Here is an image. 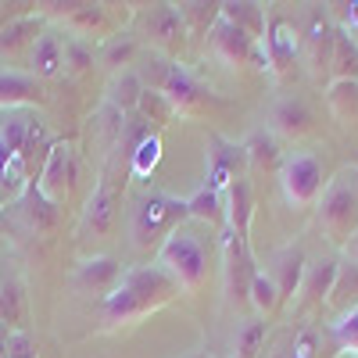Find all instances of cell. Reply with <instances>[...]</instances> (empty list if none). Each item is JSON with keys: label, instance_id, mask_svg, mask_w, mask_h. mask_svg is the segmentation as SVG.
Segmentation results:
<instances>
[{"label": "cell", "instance_id": "1", "mask_svg": "<svg viewBox=\"0 0 358 358\" xmlns=\"http://www.w3.org/2000/svg\"><path fill=\"white\" fill-rule=\"evenodd\" d=\"M179 290H183V287H179L158 262H155V265L126 268L122 280L115 283V290L104 297V322H108V326L136 322V319H143V315L158 312L162 305H169Z\"/></svg>", "mask_w": 358, "mask_h": 358}, {"label": "cell", "instance_id": "2", "mask_svg": "<svg viewBox=\"0 0 358 358\" xmlns=\"http://www.w3.org/2000/svg\"><path fill=\"white\" fill-rule=\"evenodd\" d=\"M319 226L334 244H351L358 236V169H344L322 190Z\"/></svg>", "mask_w": 358, "mask_h": 358}, {"label": "cell", "instance_id": "3", "mask_svg": "<svg viewBox=\"0 0 358 358\" xmlns=\"http://www.w3.org/2000/svg\"><path fill=\"white\" fill-rule=\"evenodd\" d=\"M158 265L183 287V290H197L208 276V248L197 233L179 226L176 233L165 236V244L158 248Z\"/></svg>", "mask_w": 358, "mask_h": 358}, {"label": "cell", "instance_id": "4", "mask_svg": "<svg viewBox=\"0 0 358 358\" xmlns=\"http://www.w3.org/2000/svg\"><path fill=\"white\" fill-rule=\"evenodd\" d=\"M190 219L187 215V201H179L172 194H151L136 204L133 212V244L147 251L151 244H165V236L179 229V222Z\"/></svg>", "mask_w": 358, "mask_h": 358}, {"label": "cell", "instance_id": "5", "mask_svg": "<svg viewBox=\"0 0 358 358\" xmlns=\"http://www.w3.org/2000/svg\"><path fill=\"white\" fill-rule=\"evenodd\" d=\"M147 79H151V90H158V94L169 97V104L176 111H187V108H197L208 97V90L176 62H165V57H151V69H147Z\"/></svg>", "mask_w": 358, "mask_h": 358}, {"label": "cell", "instance_id": "6", "mask_svg": "<svg viewBox=\"0 0 358 358\" xmlns=\"http://www.w3.org/2000/svg\"><path fill=\"white\" fill-rule=\"evenodd\" d=\"M280 183L290 204L308 208L322 194V158L315 151H294L280 162Z\"/></svg>", "mask_w": 358, "mask_h": 358}, {"label": "cell", "instance_id": "7", "mask_svg": "<svg viewBox=\"0 0 358 358\" xmlns=\"http://www.w3.org/2000/svg\"><path fill=\"white\" fill-rule=\"evenodd\" d=\"M208 40H212V50L222 57L226 65H248V62H255V69H268L265 47L255 36H248L244 29L229 25L226 18H215V25L208 29Z\"/></svg>", "mask_w": 358, "mask_h": 358}, {"label": "cell", "instance_id": "8", "mask_svg": "<svg viewBox=\"0 0 358 358\" xmlns=\"http://www.w3.org/2000/svg\"><path fill=\"white\" fill-rule=\"evenodd\" d=\"M244 165H248V151L241 143H229L222 136H208V183L219 197H226V190L244 176Z\"/></svg>", "mask_w": 358, "mask_h": 358}, {"label": "cell", "instance_id": "9", "mask_svg": "<svg viewBox=\"0 0 358 358\" xmlns=\"http://www.w3.org/2000/svg\"><path fill=\"white\" fill-rule=\"evenodd\" d=\"M72 183H76V155L69 143H54L50 155L40 169V194L50 201V204H65V197L72 194Z\"/></svg>", "mask_w": 358, "mask_h": 358}, {"label": "cell", "instance_id": "10", "mask_svg": "<svg viewBox=\"0 0 358 358\" xmlns=\"http://www.w3.org/2000/svg\"><path fill=\"white\" fill-rule=\"evenodd\" d=\"M143 29H147V36H151V43L162 47V50H176L187 40V22H183L176 4H155L143 18Z\"/></svg>", "mask_w": 358, "mask_h": 358}, {"label": "cell", "instance_id": "11", "mask_svg": "<svg viewBox=\"0 0 358 358\" xmlns=\"http://www.w3.org/2000/svg\"><path fill=\"white\" fill-rule=\"evenodd\" d=\"M43 86L36 76H25V72H0V108L8 111H29L33 104H43Z\"/></svg>", "mask_w": 358, "mask_h": 358}, {"label": "cell", "instance_id": "12", "mask_svg": "<svg viewBox=\"0 0 358 358\" xmlns=\"http://www.w3.org/2000/svg\"><path fill=\"white\" fill-rule=\"evenodd\" d=\"M29 62H33L36 79H54L65 69V36L57 29H43L33 43V50H29Z\"/></svg>", "mask_w": 358, "mask_h": 358}, {"label": "cell", "instance_id": "13", "mask_svg": "<svg viewBox=\"0 0 358 358\" xmlns=\"http://www.w3.org/2000/svg\"><path fill=\"white\" fill-rule=\"evenodd\" d=\"M262 47L268 54V65L276 72H287L294 65V54H297V33L287 18H273L265 25V36H262Z\"/></svg>", "mask_w": 358, "mask_h": 358}, {"label": "cell", "instance_id": "14", "mask_svg": "<svg viewBox=\"0 0 358 358\" xmlns=\"http://www.w3.org/2000/svg\"><path fill=\"white\" fill-rule=\"evenodd\" d=\"M122 273L126 268L118 265L115 258H108V255H97V258H86V262H79V268H76V283L79 287H86V290H97V294H111L115 290V283L122 280Z\"/></svg>", "mask_w": 358, "mask_h": 358}, {"label": "cell", "instance_id": "15", "mask_svg": "<svg viewBox=\"0 0 358 358\" xmlns=\"http://www.w3.org/2000/svg\"><path fill=\"white\" fill-rule=\"evenodd\" d=\"M251 215H255V194H251V183L241 176L236 183L226 190V226L241 236V241H248L251 233Z\"/></svg>", "mask_w": 358, "mask_h": 358}, {"label": "cell", "instance_id": "16", "mask_svg": "<svg viewBox=\"0 0 358 358\" xmlns=\"http://www.w3.org/2000/svg\"><path fill=\"white\" fill-rule=\"evenodd\" d=\"M115 204H118V190L108 183V176H104V183L90 194L86 201V212H83V229H90L94 236H104L115 222Z\"/></svg>", "mask_w": 358, "mask_h": 358}, {"label": "cell", "instance_id": "17", "mask_svg": "<svg viewBox=\"0 0 358 358\" xmlns=\"http://www.w3.org/2000/svg\"><path fill=\"white\" fill-rule=\"evenodd\" d=\"M337 276H341V265L337 262H315V265H305V276H301V305H312V301H322L330 297L334 287H337Z\"/></svg>", "mask_w": 358, "mask_h": 358}, {"label": "cell", "instance_id": "18", "mask_svg": "<svg viewBox=\"0 0 358 358\" xmlns=\"http://www.w3.org/2000/svg\"><path fill=\"white\" fill-rule=\"evenodd\" d=\"M15 208H18V215L25 219V226H29V229H36V233L50 229L54 219H57V204H50V201L40 194L36 183H29V187L22 190V197H18Z\"/></svg>", "mask_w": 358, "mask_h": 358}, {"label": "cell", "instance_id": "19", "mask_svg": "<svg viewBox=\"0 0 358 358\" xmlns=\"http://www.w3.org/2000/svg\"><path fill=\"white\" fill-rule=\"evenodd\" d=\"M273 283H276V290H280V301H287V297H294L297 294V287H301V276H305V255L297 251V248H287V251H280V258H276V265H273Z\"/></svg>", "mask_w": 358, "mask_h": 358}, {"label": "cell", "instance_id": "20", "mask_svg": "<svg viewBox=\"0 0 358 358\" xmlns=\"http://www.w3.org/2000/svg\"><path fill=\"white\" fill-rule=\"evenodd\" d=\"M334 29L326 22L322 11H312L308 18V36H305V47H308V62L312 69H330V54H334Z\"/></svg>", "mask_w": 358, "mask_h": 358}, {"label": "cell", "instance_id": "21", "mask_svg": "<svg viewBox=\"0 0 358 358\" xmlns=\"http://www.w3.org/2000/svg\"><path fill=\"white\" fill-rule=\"evenodd\" d=\"M25 319H29V301H25V287L18 280L0 283V322L11 326V334L25 330Z\"/></svg>", "mask_w": 358, "mask_h": 358}, {"label": "cell", "instance_id": "22", "mask_svg": "<svg viewBox=\"0 0 358 358\" xmlns=\"http://www.w3.org/2000/svg\"><path fill=\"white\" fill-rule=\"evenodd\" d=\"M273 122L283 136H301L312 129V111L305 101H297V97H287L273 108Z\"/></svg>", "mask_w": 358, "mask_h": 358}, {"label": "cell", "instance_id": "23", "mask_svg": "<svg viewBox=\"0 0 358 358\" xmlns=\"http://www.w3.org/2000/svg\"><path fill=\"white\" fill-rule=\"evenodd\" d=\"M40 33H43V18L25 15V18H18V22L0 29V50H4V54H18L22 47L33 50V43H36Z\"/></svg>", "mask_w": 358, "mask_h": 358}, {"label": "cell", "instance_id": "24", "mask_svg": "<svg viewBox=\"0 0 358 358\" xmlns=\"http://www.w3.org/2000/svg\"><path fill=\"white\" fill-rule=\"evenodd\" d=\"M330 69H334L337 79H351V83H358V40L348 33V29H337V36H334Z\"/></svg>", "mask_w": 358, "mask_h": 358}, {"label": "cell", "instance_id": "25", "mask_svg": "<svg viewBox=\"0 0 358 358\" xmlns=\"http://www.w3.org/2000/svg\"><path fill=\"white\" fill-rule=\"evenodd\" d=\"M219 18H226L236 29H244L255 40L265 36V11L258 4H219Z\"/></svg>", "mask_w": 358, "mask_h": 358}, {"label": "cell", "instance_id": "26", "mask_svg": "<svg viewBox=\"0 0 358 358\" xmlns=\"http://www.w3.org/2000/svg\"><path fill=\"white\" fill-rule=\"evenodd\" d=\"M140 94H143L140 76H136V72H122V76H115V83H111V90H108V104L126 118V115L140 104Z\"/></svg>", "mask_w": 358, "mask_h": 358}, {"label": "cell", "instance_id": "27", "mask_svg": "<svg viewBox=\"0 0 358 358\" xmlns=\"http://www.w3.org/2000/svg\"><path fill=\"white\" fill-rule=\"evenodd\" d=\"M187 215L215 226V222H222V215H226V197H219L212 187H201V190H194V194L187 197Z\"/></svg>", "mask_w": 358, "mask_h": 358}, {"label": "cell", "instance_id": "28", "mask_svg": "<svg viewBox=\"0 0 358 358\" xmlns=\"http://www.w3.org/2000/svg\"><path fill=\"white\" fill-rule=\"evenodd\" d=\"M326 101H330V111H334L337 122H351V118L358 115V83H351V79H334Z\"/></svg>", "mask_w": 358, "mask_h": 358}, {"label": "cell", "instance_id": "29", "mask_svg": "<svg viewBox=\"0 0 358 358\" xmlns=\"http://www.w3.org/2000/svg\"><path fill=\"white\" fill-rule=\"evenodd\" d=\"M248 301L255 305L258 315H268L276 305H280V290L273 283V276L262 273V268H255V276H251V287H248Z\"/></svg>", "mask_w": 358, "mask_h": 358}, {"label": "cell", "instance_id": "30", "mask_svg": "<svg viewBox=\"0 0 358 358\" xmlns=\"http://www.w3.org/2000/svg\"><path fill=\"white\" fill-rule=\"evenodd\" d=\"M65 11H54L62 15L72 29H79V33H94V29L104 25V8L101 4H62Z\"/></svg>", "mask_w": 358, "mask_h": 358}, {"label": "cell", "instance_id": "31", "mask_svg": "<svg viewBox=\"0 0 358 358\" xmlns=\"http://www.w3.org/2000/svg\"><path fill=\"white\" fill-rule=\"evenodd\" d=\"M158 158H162V136H158V133L143 136V140L133 147V155H129V169H133V176H151L155 165H158Z\"/></svg>", "mask_w": 358, "mask_h": 358}, {"label": "cell", "instance_id": "32", "mask_svg": "<svg viewBox=\"0 0 358 358\" xmlns=\"http://www.w3.org/2000/svg\"><path fill=\"white\" fill-rule=\"evenodd\" d=\"M136 111H140L143 118H151V122H158V126H169L172 118H176V108L169 104V97H165V94H158V90H151V86H143Z\"/></svg>", "mask_w": 358, "mask_h": 358}, {"label": "cell", "instance_id": "33", "mask_svg": "<svg viewBox=\"0 0 358 358\" xmlns=\"http://www.w3.org/2000/svg\"><path fill=\"white\" fill-rule=\"evenodd\" d=\"M262 341H265V322L262 319H248L241 330H236V355L233 358H255Z\"/></svg>", "mask_w": 358, "mask_h": 358}, {"label": "cell", "instance_id": "34", "mask_svg": "<svg viewBox=\"0 0 358 358\" xmlns=\"http://www.w3.org/2000/svg\"><path fill=\"white\" fill-rule=\"evenodd\" d=\"M90 65H94V50H90V43L83 36H65V69L72 76H79Z\"/></svg>", "mask_w": 358, "mask_h": 358}, {"label": "cell", "instance_id": "35", "mask_svg": "<svg viewBox=\"0 0 358 358\" xmlns=\"http://www.w3.org/2000/svg\"><path fill=\"white\" fill-rule=\"evenodd\" d=\"M244 151H248V162H258V165H276V162H280L276 140L265 136V133H255L251 143H244Z\"/></svg>", "mask_w": 358, "mask_h": 358}, {"label": "cell", "instance_id": "36", "mask_svg": "<svg viewBox=\"0 0 358 358\" xmlns=\"http://www.w3.org/2000/svg\"><path fill=\"white\" fill-rule=\"evenodd\" d=\"M133 50H136V40H133V36H115V40H108V47H104V54H101V62H104L108 69L129 65Z\"/></svg>", "mask_w": 358, "mask_h": 358}, {"label": "cell", "instance_id": "37", "mask_svg": "<svg viewBox=\"0 0 358 358\" xmlns=\"http://www.w3.org/2000/svg\"><path fill=\"white\" fill-rule=\"evenodd\" d=\"M179 15L194 29H208V22L215 25V18H219V4H179Z\"/></svg>", "mask_w": 358, "mask_h": 358}, {"label": "cell", "instance_id": "38", "mask_svg": "<svg viewBox=\"0 0 358 358\" xmlns=\"http://www.w3.org/2000/svg\"><path fill=\"white\" fill-rule=\"evenodd\" d=\"M315 348H319V334L312 330V326H305V330L294 334V344L287 348V358H315Z\"/></svg>", "mask_w": 358, "mask_h": 358}, {"label": "cell", "instance_id": "39", "mask_svg": "<svg viewBox=\"0 0 358 358\" xmlns=\"http://www.w3.org/2000/svg\"><path fill=\"white\" fill-rule=\"evenodd\" d=\"M0 358H36L33 337H29L25 330H22V334H11L4 344H0Z\"/></svg>", "mask_w": 358, "mask_h": 358}, {"label": "cell", "instance_id": "40", "mask_svg": "<svg viewBox=\"0 0 358 358\" xmlns=\"http://www.w3.org/2000/svg\"><path fill=\"white\" fill-rule=\"evenodd\" d=\"M337 341H341L348 351H358V305L337 322Z\"/></svg>", "mask_w": 358, "mask_h": 358}, {"label": "cell", "instance_id": "41", "mask_svg": "<svg viewBox=\"0 0 358 358\" xmlns=\"http://www.w3.org/2000/svg\"><path fill=\"white\" fill-rule=\"evenodd\" d=\"M348 248H351V258H355V268H358V236H355V241H351Z\"/></svg>", "mask_w": 358, "mask_h": 358}, {"label": "cell", "instance_id": "42", "mask_svg": "<svg viewBox=\"0 0 358 358\" xmlns=\"http://www.w3.org/2000/svg\"><path fill=\"white\" fill-rule=\"evenodd\" d=\"M337 358H358V351H348V348H344V351H341Z\"/></svg>", "mask_w": 358, "mask_h": 358}, {"label": "cell", "instance_id": "43", "mask_svg": "<svg viewBox=\"0 0 358 358\" xmlns=\"http://www.w3.org/2000/svg\"><path fill=\"white\" fill-rule=\"evenodd\" d=\"M273 358H287V351H273Z\"/></svg>", "mask_w": 358, "mask_h": 358}]
</instances>
